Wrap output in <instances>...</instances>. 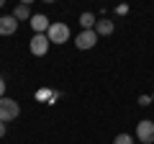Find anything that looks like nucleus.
Returning a JSON list of instances; mask_svg holds the SVG:
<instances>
[{
    "mask_svg": "<svg viewBox=\"0 0 154 144\" xmlns=\"http://www.w3.org/2000/svg\"><path fill=\"white\" fill-rule=\"evenodd\" d=\"M21 116V105H18L16 98H0V121L8 124V121H16Z\"/></svg>",
    "mask_w": 154,
    "mask_h": 144,
    "instance_id": "1",
    "label": "nucleus"
},
{
    "mask_svg": "<svg viewBox=\"0 0 154 144\" xmlns=\"http://www.w3.org/2000/svg\"><path fill=\"white\" fill-rule=\"evenodd\" d=\"M46 39H49V44H64V41H69V26L67 23H51L49 31H46Z\"/></svg>",
    "mask_w": 154,
    "mask_h": 144,
    "instance_id": "2",
    "label": "nucleus"
},
{
    "mask_svg": "<svg viewBox=\"0 0 154 144\" xmlns=\"http://www.w3.org/2000/svg\"><path fill=\"white\" fill-rule=\"evenodd\" d=\"M136 136L141 144H154V121L144 118V121L136 124Z\"/></svg>",
    "mask_w": 154,
    "mask_h": 144,
    "instance_id": "3",
    "label": "nucleus"
},
{
    "mask_svg": "<svg viewBox=\"0 0 154 144\" xmlns=\"http://www.w3.org/2000/svg\"><path fill=\"white\" fill-rule=\"evenodd\" d=\"M28 49H31V54L44 57L46 52H49V39H46V33H33V39H31V44H28Z\"/></svg>",
    "mask_w": 154,
    "mask_h": 144,
    "instance_id": "4",
    "label": "nucleus"
},
{
    "mask_svg": "<svg viewBox=\"0 0 154 144\" xmlns=\"http://www.w3.org/2000/svg\"><path fill=\"white\" fill-rule=\"evenodd\" d=\"M95 44H98V33H95V28H93V31H82V33H77V39H75V46H77V49H82V52L93 49Z\"/></svg>",
    "mask_w": 154,
    "mask_h": 144,
    "instance_id": "5",
    "label": "nucleus"
},
{
    "mask_svg": "<svg viewBox=\"0 0 154 144\" xmlns=\"http://www.w3.org/2000/svg\"><path fill=\"white\" fill-rule=\"evenodd\" d=\"M31 28H33V33H46L49 31V26H51V21L44 16V13H36V16H31Z\"/></svg>",
    "mask_w": 154,
    "mask_h": 144,
    "instance_id": "6",
    "label": "nucleus"
},
{
    "mask_svg": "<svg viewBox=\"0 0 154 144\" xmlns=\"http://www.w3.org/2000/svg\"><path fill=\"white\" fill-rule=\"evenodd\" d=\"M18 31V21L13 16H0V36H11Z\"/></svg>",
    "mask_w": 154,
    "mask_h": 144,
    "instance_id": "7",
    "label": "nucleus"
},
{
    "mask_svg": "<svg viewBox=\"0 0 154 144\" xmlns=\"http://www.w3.org/2000/svg\"><path fill=\"white\" fill-rule=\"evenodd\" d=\"M31 5H28V3H18L16 5V11H13V18H16V21H31Z\"/></svg>",
    "mask_w": 154,
    "mask_h": 144,
    "instance_id": "8",
    "label": "nucleus"
},
{
    "mask_svg": "<svg viewBox=\"0 0 154 144\" xmlns=\"http://www.w3.org/2000/svg\"><path fill=\"white\" fill-rule=\"evenodd\" d=\"M113 28H116V23L108 21V18H100V21L95 23V33H98V36H110Z\"/></svg>",
    "mask_w": 154,
    "mask_h": 144,
    "instance_id": "9",
    "label": "nucleus"
},
{
    "mask_svg": "<svg viewBox=\"0 0 154 144\" xmlns=\"http://www.w3.org/2000/svg\"><path fill=\"white\" fill-rule=\"evenodd\" d=\"M95 23H98V18H95V13L85 11L82 16H80V26H82V31H93V28H95Z\"/></svg>",
    "mask_w": 154,
    "mask_h": 144,
    "instance_id": "10",
    "label": "nucleus"
},
{
    "mask_svg": "<svg viewBox=\"0 0 154 144\" xmlns=\"http://www.w3.org/2000/svg\"><path fill=\"white\" fill-rule=\"evenodd\" d=\"M113 144H134V136L131 134H118V136L113 139Z\"/></svg>",
    "mask_w": 154,
    "mask_h": 144,
    "instance_id": "11",
    "label": "nucleus"
},
{
    "mask_svg": "<svg viewBox=\"0 0 154 144\" xmlns=\"http://www.w3.org/2000/svg\"><path fill=\"white\" fill-rule=\"evenodd\" d=\"M152 103V95H139V105H149Z\"/></svg>",
    "mask_w": 154,
    "mask_h": 144,
    "instance_id": "12",
    "label": "nucleus"
},
{
    "mask_svg": "<svg viewBox=\"0 0 154 144\" xmlns=\"http://www.w3.org/2000/svg\"><path fill=\"white\" fill-rule=\"evenodd\" d=\"M0 98H5V80L0 77Z\"/></svg>",
    "mask_w": 154,
    "mask_h": 144,
    "instance_id": "13",
    "label": "nucleus"
},
{
    "mask_svg": "<svg viewBox=\"0 0 154 144\" xmlns=\"http://www.w3.org/2000/svg\"><path fill=\"white\" fill-rule=\"evenodd\" d=\"M5 131H8V129H5V124H3V121H0V139H3V136H5Z\"/></svg>",
    "mask_w": 154,
    "mask_h": 144,
    "instance_id": "14",
    "label": "nucleus"
},
{
    "mask_svg": "<svg viewBox=\"0 0 154 144\" xmlns=\"http://www.w3.org/2000/svg\"><path fill=\"white\" fill-rule=\"evenodd\" d=\"M152 103H154V93H152Z\"/></svg>",
    "mask_w": 154,
    "mask_h": 144,
    "instance_id": "15",
    "label": "nucleus"
},
{
    "mask_svg": "<svg viewBox=\"0 0 154 144\" xmlns=\"http://www.w3.org/2000/svg\"><path fill=\"white\" fill-rule=\"evenodd\" d=\"M0 8H3V0H0Z\"/></svg>",
    "mask_w": 154,
    "mask_h": 144,
    "instance_id": "16",
    "label": "nucleus"
}]
</instances>
